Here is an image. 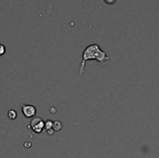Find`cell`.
Wrapping results in <instances>:
<instances>
[{"label":"cell","instance_id":"1","mask_svg":"<svg viewBox=\"0 0 159 158\" xmlns=\"http://www.w3.org/2000/svg\"><path fill=\"white\" fill-rule=\"evenodd\" d=\"M90 60H95L99 62H105L110 60L108 54L103 51L98 44H92L88 46L82 54V61L79 66V75H83L85 72L86 62Z\"/></svg>","mask_w":159,"mask_h":158},{"label":"cell","instance_id":"2","mask_svg":"<svg viewBox=\"0 0 159 158\" xmlns=\"http://www.w3.org/2000/svg\"><path fill=\"white\" fill-rule=\"evenodd\" d=\"M29 128L32 129V130L36 133V134H41L42 131L44 130L45 129V122L44 120L41 118V117H34L31 122H30V125H29Z\"/></svg>","mask_w":159,"mask_h":158},{"label":"cell","instance_id":"3","mask_svg":"<svg viewBox=\"0 0 159 158\" xmlns=\"http://www.w3.org/2000/svg\"><path fill=\"white\" fill-rule=\"evenodd\" d=\"M21 112L23 115L27 118L34 117L36 114V109L34 105L31 104H23L21 105Z\"/></svg>","mask_w":159,"mask_h":158},{"label":"cell","instance_id":"4","mask_svg":"<svg viewBox=\"0 0 159 158\" xmlns=\"http://www.w3.org/2000/svg\"><path fill=\"white\" fill-rule=\"evenodd\" d=\"M62 128H63V126H62L61 122H60V121L53 122V129H54V131H60V130L62 129Z\"/></svg>","mask_w":159,"mask_h":158},{"label":"cell","instance_id":"5","mask_svg":"<svg viewBox=\"0 0 159 158\" xmlns=\"http://www.w3.org/2000/svg\"><path fill=\"white\" fill-rule=\"evenodd\" d=\"M7 116L10 120H14L17 118V112L15 110H9L7 113Z\"/></svg>","mask_w":159,"mask_h":158},{"label":"cell","instance_id":"6","mask_svg":"<svg viewBox=\"0 0 159 158\" xmlns=\"http://www.w3.org/2000/svg\"><path fill=\"white\" fill-rule=\"evenodd\" d=\"M51 129H53V122L50 119H48L45 122V129L47 131V130Z\"/></svg>","mask_w":159,"mask_h":158},{"label":"cell","instance_id":"7","mask_svg":"<svg viewBox=\"0 0 159 158\" xmlns=\"http://www.w3.org/2000/svg\"><path fill=\"white\" fill-rule=\"evenodd\" d=\"M6 53V47L3 44H0V57Z\"/></svg>","mask_w":159,"mask_h":158},{"label":"cell","instance_id":"8","mask_svg":"<svg viewBox=\"0 0 159 158\" xmlns=\"http://www.w3.org/2000/svg\"><path fill=\"white\" fill-rule=\"evenodd\" d=\"M104 2H105L107 5H114V4L116 2V0H104Z\"/></svg>","mask_w":159,"mask_h":158},{"label":"cell","instance_id":"9","mask_svg":"<svg viewBox=\"0 0 159 158\" xmlns=\"http://www.w3.org/2000/svg\"><path fill=\"white\" fill-rule=\"evenodd\" d=\"M47 133H48V135H53V133H54V129H48V130H47Z\"/></svg>","mask_w":159,"mask_h":158}]
</instances>
